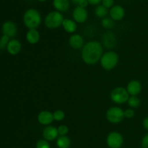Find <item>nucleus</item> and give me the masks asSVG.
Segmentation results:
<instances>
[{"instance_id": "obj_1", "label": "nucleus", "mask_w": 148, "mask_h": 148, "mask_svg": "<svg viewBox=\"0 0 148 148\" xmlns=\"http://www.w3.org/2000/svg\"><path fill=\"white\" fill-rule=\"evenodd\" d=\"M103 54V45L97 41H90L87 42L81 50L82 61L89 65H95L100 62Z\"/></svg>"}, {"instance_id": "obj_2", "label": "nucleus", "mask_w": 148, "mask_h": 148, "mask_svg": "<svg viewBox=\"0 0 148 148\" xmlns=\"http://www.w3.org/2000/svg\"><path fill=\"white\" fill-rule=\"evenodd\" d=\"M23 21L28 29H37L41 24V15L36 9H27L23 14Z\"/></svg>"}, {"instance_id": "obj_3", "label": "nucleus", "mask_w": 148, "mask_h": 148, "mask_svg": "<svg viewBox=\"0 0 148 148\" xmlns=\"http://www.w3.org/2000/svg\"><path fill=\"white\" fill-rule=\"evenodd\" d=\"M119 61L118 54L114 51H108L103 54L100 64L102 68L106 71H112L117 66Z\"/></svg>"}, {"instance_id": "obj_4", "label": "nucleus", "mask_w": 148, "mask_h": 148, "mask_svg": "<svg viewBox=\"0 0 148 148\" xmlns=\"http://www.w3.org/2000/svg\"><path fill=\"white\" fill-rule=\"evenodd\" d=\"M64 17L60 12L56 10L49 12L44 18V24L49 29H56L62 26Z\"/></svg>"}, {"instance_id": "obj_5", "label": "nucleus", "mask_w": 148, "mask_h": 148, "mask_svg": "<svg viewBox=\"0 0 148 148\" xmlns=\"http://www.w3.org/2000/svg\"><path fill=\"white\" fill-rule=\"evenodd\" d=\"M130 97L127 89L122 86L115 87L110 94L111 101L116 104H122L127 102Z\"/></svg>"}, {"instance_id": "obj_6", "label": "nucleus", "mask_w": 148, "mask_h": 148, "mask_svg": "<svg viewBox=\"0 0 148 148\" xmlns=\"http://www.w3.org/2000/svg\"><path fill=\"white\" fill-rule=\"evenodd\" d=\"M106 117L109 123L117 124L121 123L125 118L124 110H123L121 107L114 106L108 109L106 113Z\"/></svg>"}, {"instance_id": "obj_7", "label": "nucleus", "mask_w": 148, "mask_h": 148, "mask_svg": "<svg viewBox=\"0 0 148 148\" xmlns=\"http://www.w3.org/2000/svg\"><path fill=\"white\" fill-rule=\"evenodd\" d=\"M106 144L109 148H121L124 144L122 134L118 131H111L107 136Z\"/></svg>"}, {"instance_id": "obj_8", "label": "nucleus", "mask_w": 148, "mask_h": 148, "mask_svg": "<svg viewBox=\"0 0 148 148\" xmlns=\"http://www.w3.org/2000/svg\"><path fill=\"white\" fill-rule=\"evenodd\" d=\"M72 18L77 23H85L88 18V12L85 7L76 6L72 11Z\"/></svg>"}, {"instance_id": "obj_9", "label": "nucleus", "mask_w": 148, "mask_h": 148, "mask_svg": "<svg viewBox=\"0 0 148 148\" xmlns=\"http://www.w3.org/2000/svg\"><path fill=\"white\" fill-rule=\"evenodd\" d=\"M109 17L114 21H120L125 16V10L119 4H114L109 10Z\"/></svg>"}, {"instance_id": "obj_10", "label": "nucleus", "mask_w": 148, "mask_h": 148, "mask_svg": "<svg viewBox=\"0 0 148 148\" xmlns=\"http://www.w3.org/2000/svg\"><path fill=\"white\" fill-rule=\"evenodd\" d=\"M1 30L4 35H6L10 38H13L17 34V27L14 22L11 20H7L3 23Z\"/></svg>"}, {"instance_id": "obj_11", "label": "nucleus", "mask_w": 148, "mask_h": 148, "mask_svg": "<svg viewBox=\"0 0 148 148\" xmlns=\"http://www.w3.org/2000/svg\"><path fill=\"white\" fill-rule=\"evenodd\" d=\"M42 135H43V139L49 141V142L55 140L59 136L57 128H56L55 126H51V125L46 126L43 129V132H42Z\"/></svg>"}, {"instance_id": "obj_12", "label": "nucleus", "mask_w": 148, "mask_h": 148, "mask_svg": "<svg viewBox=\"0 0 148 148\" xmlns=\"http://www.w3.org/2000/svg\"><path fill=\"white\" fill-rule=\"evenodd\" d=\"M38 122L43 126H49L53 121V113L49 110H43L40 112L37 117Z\"/></svg>"}, {"instance_id": "obj_13", "label": "nucleus", "mask_w": 148, "mask_h": 148, "mask_svg": "<svg viewBox=\"0 0 148 148\" xmlns=\"http://www.w3.org/2000/svg\"><path fill=\"white\" fill-rule=\"evenodd\" d=\"M69 45L74 49H82L85 45L83 37L77 33H73L69 39Z\"/></svg>"}, {"instance_id": "obj_14", "label": "nucleus", "mask_w": 148, "mask_h": 148, "mask_svg": "<svg viewBox=\"0 0 148 148\" xmlns=\"http://www.w3.org/2000/svg\"><path fill=\"white\" fill-rule=\"evenodd\" d=\"M126 89L130 96H137L142 91V84L137 80H132L128 83Z\"/></svg>"}, {"instance_id": "obj_15", "label": "nucleus", "mask_w": 148, "mask_h": 148, "mask_svg": "<svg viewBox=\"0 0 148 148\" xmlns=\"http://www.w3.org/2000/svg\"><path fill=\"white\" fill-rule=\"evenodd\" d=\"M7 50L11 55H16L20 52L22 49V44L17 39H12L9 41L7 46Z\"/></svg>"}, {"instance_id": "obj_16", "label": "nucleus", "mask_w": 148, "mask_h": 148, "mask_svg": "<svg viewBox=\"0 0 148 148\" xmlns=\"http://www.w3.org/2000/svg\"><path fill=\"white\" fill-rule=\"evenodd\" d=\"M52 4L55 10L60 12H66L70 7V0H53Z\"/></svg>"}, {"instance_id": "obj_17", "label": "nucleus", "mask_w": 148, "mask_h": 148, "mask_svg": "<svg viewBox=\"0 0 148 148\" xmlns=\"http://www.w3.org/2000/svg\"><path fill=\"white\" fill-rule=\"evenodd\" d=\"M26 40L30 44H36L40 39V35L37 29H28L26 33Z\"/></svg>"}, {"instance_id": "obj_18", "label": "nucleus", "mask_w": 148, "mask_h": 148, "mask_svg": "<svg viewBox=\"0 0 148 148\" xmlns=\"http://www.w3.org/2000/svg\"><path fill=\"white\" fill-rule=\"evenodd\" d=\"M62 27L66 33H74L77 29V23L72 19L64 18L62 23Z\"/></svg>"}, {"instance_id": "obj_19", "label": "nucleus", "mask_w": 148, "mask_h": 148, "mask_svg": "<svg viewBox=\"0 0 148 148\" xmlns=\"http://www.w3.org/2000/svg\"><path fill=\"white\" fill-rule=\"evenodd\" d=\"M103 44L108 48L113 47L116 44L115 36L111 32L106 33L103 38Z\"/></svg>"}, {"instance_id": "obj_20", "label": "nucleus", "mask_w": 148, "mask_h": 148, "mask_svg": "<svg viewBox=\"0 0 148 148\" xmlns=\"http://www.w3.org/2000/svg\"><path fill=\"white\" fill-rule=\"evenodd\" d=\"M56 146L58 148H69L71 140L67 136H59L56 139Z\"/></svg>"}, {"instance_id": "obj_21", "label": "nucleus", "mask_w": 148, "mask_h": 148, "mask_svg": "<svg viewBox=\"0 0 148 148\" xmlns=\"http://www.w3.org/2000/svg\"><path fill=\"white\" fill-rule=\"evenodd\" d=\"M108 13H109L108 9H107L106 7H105L102 4H99V5L96 6L95 9V15L98 18L103 19L104 17H107Z\"/></svg>"}, {"instance_id": "obj_22", "label": "nucleus", "mask_w": 148, "mask_h": 148, "mask_svg": "<svg viewBox=\"0 0 148 148\" xmlns=\"http://www.w3.org/2000/svg\"><path fill=\"white\" fill-rule=\"evenodd\" d=\"M127 103H128V105L130 106V108L134 109L138 107L140 105L141 102H140V98L137 96H130L129 97Z\"/></svg>"}, {"instance_id": "obj_23", "label": "nucleus", "mask_w": 148, "mask_h": 148, "mask_svg": "<svg viewBox=\"0 0 148 148\" xmlns=\"http://www.w3.org/2000/svg\"><path fill=\"white\" fill-rule=\"evenodd\" d=\"M115 25V21L110 17H106L101 20V26L105 29H111Z\"/></svg>"}, {"instance_id": "obj_24", "label": "nucleus", "mask_w": 148, "mask_h": 148, "mask_svg": "<svg viewBox=\"0 0 148 148\" xmlns=\"http://www.w3.org/2000/svg\"><path fill=\"white\" fill-rule=\"evenodd\" d=\"M53 117L56 121H62L65 118V113L62 110H56L53 113Z\"/></svg>"}, {"instance_id": "obj_25", "label": "nucleus", "mask_w": 148, "mask_h": 148, "mask_svg": "<svg viewBox=\"0 0 148 148\" xmlns=\"http://www.w3.org/2000/svg\"><path fill=\"white\" fill-rule=\"evenodd\" d=\"M10 38L6 35L3 34L0 38V49H4V48H7V44L10 41Z\"/></svg>"}, {"instance_id": "obj_26", "label": "nucleus", "mask_w": 148, "mask_h": 148, "mask_svg": "<svg viewBox=\"0 0 148 148\" xmlns=\"http://www.w3.org/2000/svg\"><path fill=\"white\" fill-rule=\"evenodd\" d=\"M36 148H51L50 144H49V141L46 140V139H39L36 145Z\"/></svg>"}, {"instance_id": "obj_27", "label": "nucleus", "mask_w": 148, "mask_h": 148, "mask_svg": "<svg viewBox=\"0 0 148 148\" xmlns=\"http://www.w3.org/2000/svg\"><path fill=\"white\" fill-rule=\"evenodd\" d=\"M59 136H66L69 133V128L66 125H60L57 128Z\"/></svg>"}, {"instance_id": "obj_28", "label": "nucleus", "mask_w": 148, "mask_h": 148, "mask_svg": "<svg viewBox=\"0 0 148 148\" xmlns=\"http://www.w3.org/2000/svg\"><path fill=\"white\" fill-rule=\"evenodd\" d=\"M134 115H135V112H134V109L128 108L124 110V116L127 118H132L134 117Z\"/></svg>"}, {"instance_id": "obj_29", "label": "nucleus", "mask_w": 148, "mask_h": 148, "mask_svg": "<svg viewBox=\"0 0 148 148\" xmlns=\"http://www.w3.org/2000/svg\"><path fill=\"white\" fill-rule=\"evenodd\" d=\"M101 4L107 9H111L114 5V0H102Z\"/></svg>"}, {"instance_id": "obj_30", "label": "nucleus", "mask_w": 148, "mask_h": 148, "mask_svg": "<svg viewBox=\"0 0 148 148\" xmlns=\"http://www.w3.org/2000/svg\"><path fill=\"white\" fill-rule=\"evenodd\" d=\"M142 147L148 148V133L142 139Z\"/></svg>"}, {"instance_id": "obj_31", "label": "nucleus", "mask_w": 148, "mask_h": 148, "mask_svg": "<svg viewBox=\"0 0 148 148\" xmlns=\"http://www.w3.org/2000/svg\"><path fill=\"white\" fill-rule=\"evenodd\" d=\"M88 4L92 6H98L101 3L102 0H88Z\"/></svg>"}, {"instance_id": "obj_32", "label": "nucleus", "mask_w": 148, "mask_h": 148, "mask_svg": "<svg viewBox=\"0 0 148 148\" xmlns=\"http://www.w3.org/2000/svg\"><path fill=\"white\" fill-rule=\"evenodd\" d=\"M143 127H144L146 130L148 131V117L145 118L143 120Z\"/></svg>"}, {"instance_id": "obj_33", "label": "nucleus", "mask_w": 148, "mask_h": 148, "mask_svg": "<svg viewBox=\"0 0 148 148\" xmlns=\"http://www.w3.org/2000/svg\"><path fill=\"white\" fill-rule=\"evenodd\" d=\"M80 1L81 0H70V2H72L74 4H76L77 6L79 4V3L80 2Z\"/></svg>"}, {"instance_id": "obj_34", "label": "nucleus", "mask_w": 148, "mask_h": 148, "mask_svg": "<svg viewBox=\"0 0 148 148\" xmlns=\"http://www.w3.org/2000/svg\"><path fill=\"white\" fill-rule=\"evenodd\" d=\"M36 1H39V2H45V1H46L47 0H36Z\"/></svg>"}]
</instances>
